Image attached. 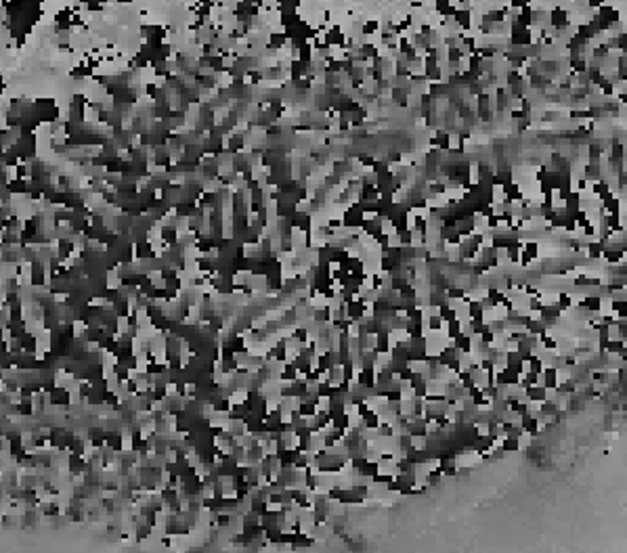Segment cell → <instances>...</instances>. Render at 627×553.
<instances>
[{
    "label": "cell",
    "instance_id": "1",
    "mask_svg": "<svg viewBox=\"0 0 627 553\" xmlns=\"http://www.w3.org/2000/svg\"><path fill=\"white\" fill-rule=\"evenodd\" d=\"M524 394H526V398L529 400H533V402H543L548 398V390L543 386H529V388H524Z\"/></svg>",
    "mask_w": 627,
    "mask_h": 553
},
{
    "label": "cell",
    "instance_id": "2",
    "mask_svg": "<svg viewBox=\"0 0 627 553\" xmlns=\"http://www.w3.org/2000/svg\"><path fill=\"white\" fill-rule=\"evenodd\" d=\"M602 258H604L608 264H623L625 262V252L623 250H604V254H602Z\"/></svg>",
    "mask_w": 627,
    "mask_h": 553
}]
</instances>
